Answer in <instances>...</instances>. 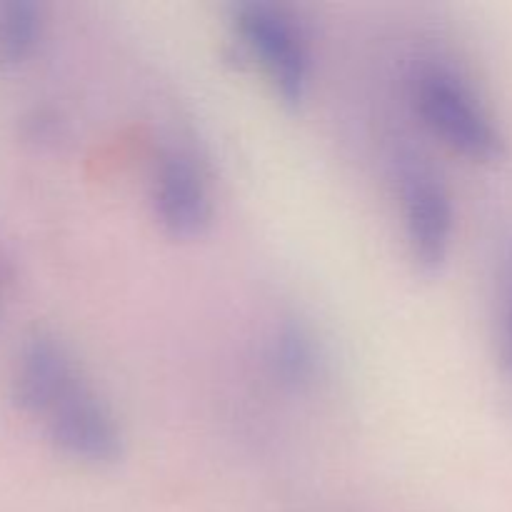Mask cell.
Wrapping results in <instances>:
<instances>
[{"mask_svg": "<svg viewBox=\"0 0 512 512\" xmlns=\"http://www.w3.org/2000/svg\"><path fill=\"white\" fill-rule=\"evenodd\" d=\"M235 30L268 75L275 95L295 108L310 88V53L293 15L270 3H243L235 8Z\"/></svg>", "mask_w": 512, "mask_h": 512, "instance_id": "obj_2", "label": "cell"}, {"mask_svg": "<svg viewBox=\"0 0 512 512\" xmlns=\"http://www.w3.org/2000/svg\"><path fill=\"white\" fill-rule=\"evenodd\" d=\"M30 130H33L35 138H50V135H55V130H58V118H55L53 113L40 110V113H35L33 118H30Z\"/></svg>", "mask_w": 512, "mask_h": 512, "instance_id": "obj_10", "label": "cell"}, {"mask_svg": "<svg viewBox=\"0 0 512 512\" xmlns=\"http://www.w3.org/2000/svg\"><path fill=\"white\" fill-rule=\"evenodd\" d=\"M155 218L173 238H195L210 223V193L193 158L170 150L160 158L153 180Z\"/></svg>", "mask_w": 512, "mask_h": 512, "instance_id": "obj_5", "label": "cell"}, {"mask_svg": "<svg viewBox=\"0 0 512 512\" xmlns=\"http://www.w3.org/2000/svg\"><path fill=\"white\" fill-rule=\"evenodd\" d=\"M45 428L55 448L80 463L110 465L123 450L118 420L83 378L48 410Z\"/></svg>", "mask_w": 512, "mask_h": 512, "instance_id": "obj_4", "label": "cell"}, {"mask_svg": "<svg viewBox=\"0 0 512 512\" xmlns=\"http://www.w3.org/2000/svg\"><path fill=\"white\" fill-rule=\"evenodd\" d=\"M43 35V13L28 0L0 3V65L25 63Z\"/></svg>", "mask_w": 512, "mask_h": 512, "instance_id": "obj_8", "label": "cell"}, {"mask_svg": "<svg viewBox=\"0 0 512 512\" xmlns=\"http://www.w3.org/2000/svg\"><path fill=\"white\" fill-rule=\"evenodd\" d=\"M270 370L285 388L303 390L320 370V353L310 330L300 323H283L270 340Z\"/></svg>", "mask_w": 512, "mask_h": 512, "instance_id": "obj_7", "label": "cell"}, {"mask_svg": "<svg viewBox=\"0 0 512 512\" xmlns=\"http://www.w3.org/2000/svg\"><path fill=\"white\" fill-rule=\"evenodd\" d=\"M78 380V368L58 338L38 333L25 340L13 375L15 400L25 413L45 418Z\"/></svg>", "mask_w": 512, "mask_h": 512, "instance_id": "obj_6", "label": "cell"}, {"mask_svg": "<svg viewBox=\"0 0 512 512\" xmlns=\"http://www.w3.org/2000/svg\"><path fill=\"white\" fill-rule=\"evenodd\" d=\"M415 103L428 128L455 153L493 160L503 153V135L475 90L445 65H428L415 80Z\"/></svg>", "mask_w": 512, "mask_h": 512, "instance_id": "obj_1", "label": "cell"}, {"mask_svg": "<svg viewBox=\"0 0 512 512\" xmlns=\"http://www.w3.org/2000/svg\"><path fill=\"white\" fill-rule=\"evenodd\" d=\"M400 203L410 258L423 273L445 265L453 245V198L438 173L415 155L400 160Z\"/></svg>", "mask_w": 512, "mask_h": 512, "instance_id": "obj_3", "label": "cell"}, {"mask_svg": "<svg viewBox=\"0 0 512 512\" xmlns=\"http://www.w3.org/2000/svg\"><path fill=\"white\" fill-rule=\"evenodd\" d=\"M500 363L505 378L512 383V245L505 253L503 280H500Z\"/></svg>", "mask_w": 512, "mask_h": 512, "instance_id": "obj_9", "label": "cell"}]
</instances>
